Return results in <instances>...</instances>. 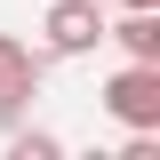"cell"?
I'll return each mask as SVG.
<instances>
[{"instance_id": "6da1fadb", "label": "cell", "mask_w": 160, "mask_h": 160, "mask_svg": "<svg viewBox=\"0 0 160 160\" xmlns=\"http://www.w3.org/2000/svg\"><path fill=\"white\" fill-rule=\"evenodd\" d=\"M48 64H56L48 48H32V40H16V32H0V128H16V120L32 112Z\"/></svg>"}, {"instance_id": "7a4b0ae2", "label": "cell", "mask_w": 160, "mask_h": 160, "mask_svg": "<svg viewBox=\"0 0 160 160\" xmlns=\"http://www.w3.org/2000/svg\"><path fill=\"white\" fill-rule=\"evenodd\" d=\"M96 96L120 128H160V64H120Z\"/></svg>"}, {"instance_id": "3957f363", "label": "cell", "mask_w": 160, "mask_h": 160, "mask_svg": "<svg viewBox=\"0 0 160 160\" xmlns=\"http://www.w3.org/2000/svg\"><path fill=\"white\" fill-rule=\"evenodd\" d=\"M40 48L48 56H96L104 48V8L96 0H56L40 16Z\"/></svg>"}, {"instance_id": "277c9868", "label": "cell", "mask_w": 160, "mask_h": 160, "mask_svg": "<svg viewBox=\"0 0 160 160\" xmlns=\"http://www.w3.org/2000/svg\"><path fill=\"white\" fill-rule=\"evenodd\" d=\"M104 40H112L128 64H160V8H120V16H104Z\"/></svg>"}, {"instance_id": "5b68a950", "label": "cell", "mask_w": 160, "mask_h": 160, "mask_svg": "<svg viewBox=\"0 0 160 160\" xmlns=\"http://www.w3.org/2000/svg\"><path fill=\"white\" fill-rule=\"evenodd\" d=\"M8 160H64V136H56V128H24V120H16V128H8Z\"/></svg>"}, {"instance_id": "8992f818", "label": "cell", "mask_w": 160, "mask_h": 160, "mask_svg": "<svg viewBox=\"0 0 160 160\" xmlns=\"http://www.w3.org/2000/svg\"><path fill=\"white\" fill-rule=\"evenodd\" d=\"M112 8H160V0H112Z\"/></svg>"}, {"instance_id": "52a82bcc", "label": "cell", "mask_w": 160, "mask_h": 160, "mask_svg": "<svg viewBox=\"0 0 160 160\" xmlns=\"http://www.w3.org/2000/svg\"><path fill=\"white\" fill-rule=\"evenodd\" d=\"M96 8H112V0H96Z\"/></svg>"}]
</instances>
